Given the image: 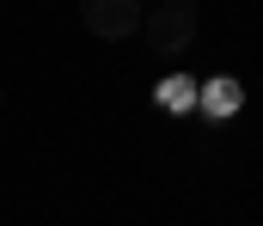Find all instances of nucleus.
Segmentation results:
<instances>
[{
  "mask_svg": "<svg viewBox=\"0 0 263 226\" xmlns=\"http://www.w3.org/2000/svg\"><path fill=\"white\" fill-rule=\"evenodd\" d=\"M153 98H159L165 110H190V104H196V79H190V74H172V79L153 86Z\"/></svg>",
  "mask_w": 263,
  "mask_h": 226,
  "instance_id": "nucleus-4",
  "label": "nucleus"
},
{
  "mask_svg": "<svg viewBox=\"0 0 263 226\" xmlns=\"http://www.w3.org/2000/svg\"><path fill=\"white\" fill-rule=\"evenodd\" d=\"M202 31V6L196 0H147V18H141V43L153 55H184Z\"/></svg>",
  "mask_w": 263,
  "mask_h": 226,
  "instance_id": "nucleus-1",
  "label": "nucleus"
},
{
  "mask_svg": "<svg viewBox=\"0 0 263 226\" xmlns=\"http://www.w3.org/2000/svg\"><path fill=\"white\" fill-rule=\"evenodd\" d=\"M196 104L208 110V116H239V104H245V86L233 74H214V79H202L196 86Z\"/></svg>",
  "mask_w": 263,
  "mask_h": 226,
  "instance_id": "nucleus-3",
  "label": "nucleus"
},
{
  "mask_svg": "<svg viewBox=\"0 0 263 226\" xmlns=\"http://www.w3.org/2000/svg\"><path fill=\"white\" fill-rule=\"evenodd\" d=\"M0 104H6V92H0Z\"/></svg>",
  "mask_w": 263,
  "mask_h": 226,
  "instance_id": "nucleus-5",
  "label": "nucleus"
},
{
  "mask_svg": "<svg viewBox=\"0 0 263 226\" xmlns=\"http://www.w3.org/2000/svg\"><path fill=\"white\" fill-rule=\"evenodd\" d=\"M141 18H147V0H80V25L98 43H129V37H141Z\"/></svg>",
  "mask_w": 263,
  "mask_h": 226,
  "instance_id": "nucleus-2",
  "label": "nucleus"
}]
</instances>
